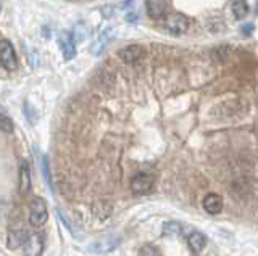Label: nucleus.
I'll list each match as a JSON object with an SVG mask.
<instances>
[{"label": "nucleus", "instance_id": "9", "mask_svg": "<svg viewBox=\"0 0 258 256\" xmlns=\"http://www.w3.org/2000/svg\"><path fill=\"white\" fill-rule=\"evenodd\" d=\"M28 237L29 235H26V232L23 229H10L7 237V246L10 248V250H15V248H18L20 245L26 243Z\"/></svg>", "mask_w": 258, "mask_h": 256}, {"label": "nucleus", "instance_id": "12", "mask_svg": "<svg viewBox=\"0 0 258 256\" xmlns=\"http://www.w3.org/2000/svg\"><path fill=\"white\" fill-rule=\"evenodd\" d=\"M58 44H60V49H61L64 60H71L76 55V47H75V42H73L70 34H61L58 39Z\"/></svg>", "mask_w": 258, "mask_h": 256}, {"label": "nucleus", "instance_id": "1", "mask_svg": "<svg viewBox=\"0 0 258 256\" xmlns=\"http://www.w3.org/2000/svg\"><path fill=\"white\" fill-rule=\"evenodd\" d=\"M48 219V210L44 198H34L29 203V222L32 227L44 226Z\"/></svg>", "mask_w": 258, "mask_h": 256}, {"label": "nucleus", "instance_id": "5", "mask_svg": "<svg viewBox=\"0 0 258 256\" xmlns=\"http://www.w3.org/2000/svg\"><path fill=\"white\" fill-rule=\"evenodd\" d=\"M44 251V237L40 234H31L24 243V256H40Z\"/></svg>", "mask_w": 258, "mask_h": 256}, {"label": "nucleus", "instance_id": "14", "mask_svg": "<svg viewBox=\"0 0 258 256\" xmlns=\"http://www.w3.org/2000/svg\"><path fill=\"white\" fill-rule=\"evenodd\" d=\"M232 13L237 20L245 18L248 15V5L245 0H232Z\"/></svg>", "mask_w": 258, "mask_h": 256}, {"label": "nucleus", "instance_id": "2", "mask_svg": "<svg viewBox=\"0 0 258 256\" xmlns=\"http://www.w3.org/2000/svg\"><path fill=\"white\" fill-rule=\"evenodd\" d=\"M163 26L169 34L181 36L189 29V20H187V17H184L181 13H171L165 18Z\"/></svg>", "mask_w": 258, "mask_h": 256}, {"label": "nucleus", "instance_id": "10", "mask_svg": "<svg viewBox=\"0 0 258 256\" xmlns=\"http://www.w3.org/2000/svg\"><path fill=\"white\" fill-rule=\"evenodd\" d=\"M187 243L194 253H202L207 246V237L199 230H190L187 235Z\"/></svg>", "mask_w": 258, "mask_h": 256}, {"label": "nucleus", "instance_id": "3", "mask_svg": "<svg viewBox=\"0 0 258 256\" xmlns=\"http://www.w3.org/2000/svg\"><path fill=\"white\" fill-rule=\"evenodd\" d=\"M0 60H2V65L7 71H15L16 66H18L15 49L7 39H4L2 44H0Z\"/></svg>", "mask_w": 258, "mask_h": 256}, {"label": "nucleus", "instance_id": "16", "mask_svg": "<svg viewBox=\"0 0 258 256\" xmlns=\"http://www.w3.org/2000/svg\"><path fill=\"white\" fill-rule=\"evenodd\" d=\"M139 256H161V254H160V250L155 245L147 243L139 250Z\"/></svg>", "mask_w": 258, "mask_h": 256}, {"label": "nucleus", "instance_id": "7", "mask_svg": "<svg viewBox=\"0 0 258 256\" xmlns=\"http://www.w3.org/2000/svg\"><path fill=\"white\" fill-rule=\"evenodd\" d=\"M119 245V237L116 235H107L100 240H97L95 243L91 245V250L95 253H108L113 248H116Z\"/></svg>", "mask_w": 258, "mask_h": 256}, {"label": "nucleus", "instance_id": "4", "mask_svg": "<svg viewBox=\"0 0 258 256\" xmlns=\"http://www.w3.org/2000/svg\"><path fill=\"white\" fill-rule=\"evenodd\" d=\"M152 187H153V178L150 174H145V173L136 174L131 181V189L137 195L147 194V192L152 190Z\"/></svg>", "mask_w": 258, "mask_h": 256}, {"label": "nucleus", "instance_id": "13", "mask_svg": "<svg viewBox=\"0 0 258 256\" xmlns=\"http://www.w3.org/2000/svg\"><path fill=\"white\" fill-rule=\"evenodd\" d=\"M31 189V167L28 161H23L20 166V192L28 194Z\"/></svg>", "mask_w": 258, "mask_h": 256}, {"label": "nucleus", "instance_id": "15", "mask_svg": "<svg viewBox=\"0 0 258 256\" xmlns=\"http://www.w3.org/2000/svg\"><path fill=\"white\" fill-rule=\"evenodd\" d=\"M0 126H2V131L5 134H12L13 132V121L7 116L5 111H2V116H0Z\"/></svg>", "mask_w": 258, "mask_h": 256}, {"label": "nucleus", "instance_id": "8", "mask_svg": "<svg viewBox=\"0 0 258 256\" xmlns=\"http://www.w3.org/2000/svg\"><path fill=\"white\" fill-rule=\"evenodd\" d=\"M145 10L153 20H160L166 13V0H145Z\"/></svg>", "mask_w": 258, "mask_h": 256}, {"label": "nucleus", "instance_id": "17", "mask_svg": "<svg viewBox=\"0 0 258 256\" xmlns=\"http://www.w3.org/2000/svg\"><path fill=\"white\" fill-rule=\"evenodd\" d=\"M42 171H44V178L47 184L50 186V179H48V169H47V158H42Z\"/></svg>", "mask_w": 258, "mask_h": 256}, {"label": "nucleus", "instance_id": "11", "mask_svg": "<svg viewBox=\"0 0 258 256\" xmlns=\"http://www.w3.org/2000/svg\"><path fill=\"white\" fill-rule=\"evenodd\" d=\"M204 208L208 214H220L221 210H223V200L220 195L216 194H208L205 198H204Z\"/></svg>", "mask_w": 258, "mask_h": 256}, {"label": "nucleus", "instance_id": "6", "mask_svg": "<svg viewBox=\"0 0 258 256\" xmlns=\"http://www.w3.org/2000/svg\"><path fill=\"white\" fill-rule=\"evenodd\" d=\"M142 55H144V49L141 45H136V44L126 45L119 50V58L124 63H127V65H133V63L139 61L142 58Z\"/></svg>", "mask_w": 258, "mask_h": 256}]
</instances>
